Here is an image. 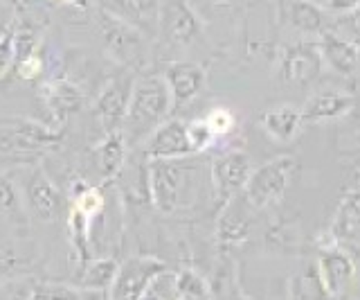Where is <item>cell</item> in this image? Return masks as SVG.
<instances>
[{
    "instance_id": "4dcf8cb0",
    "label": "cell",
    "mask_w": 360,
    "mask_h": 300,
    "mask_svg": "<svg viewBox=\"0 0 360 300\" xmlns=\"http://www.w3.org/2000/svg\"><path fill=\"white\" fill-rule=\"evenodd\" d=\"M202 120L207 122V127L212 129L214 133V138H223V136H228V133L234 131L236 127V118L230 108H225V106H214L207 111V115H202Z\"/></svg>"
},
{
    "instance_id": "74e56055",
    "label": "cell",
    "mask_w": 360,
    "mask_h": 300,
    "mask_svg": "<svg viewBox=\"0 0 360 300\" xmlns=\"http://www.w3.org/2000/svg\"><path fill=\"white\" fill-rule=\"evenodd\" d=\"M11 23H14V9L5 0H0V32L11 30Z\"/></svg>"
},
{
    "instance_id": "ab89813d",
    "label": "cell",
    "mask_w": 360,
    "mask_h": 300,
    "mask_svg": "<svg viewBox=\"0 0 360 300\" xmlns=\"http://www.w3.org/2000/svg\"><path fill=\"white\" fill-rule=\"evenodd\" d=\"M352 183H354V190H360V161L356 163V168L352 172Z\"/></svg>"
},
{
    "instance_id": "30bf717a",
    "label": "cell",
    "mask_w": 360,
    "mask_h": 300,
    "mask_svg": "<svg viewBox=\"0 0 360 300\" xmlns=\"http://www.w3.org/2000/svg\"><path fill=\"white\" fill-rule=\"evenodd\" d=\"M250 174H252V158L241 149L225 151L212 163V183L223 201L241 194Z\"/></svg>"
},
{
    "instance_id": "5b68a950",
    "label": "cell",
    "mask_w": 360,
    "mask_h": 300,
    "mask_svg": "<svg viewBox=\"0 0 360 300\" xmlns=\"http://www.w3.org/2000/svg\"><path fill=\"white\" fill-rule=\"evenodd\" d=\"M202 35V20L189 0H162L158 18V37L169 48H187Z\"/></svg>"
},
{
    "instance_id": "44dd1931",
    "label": "cell",
    "mask_w": 360,
    "mask_h": 300,
    "mask_svg": "<svg viewBox=\"0 0 360 300\" xmlns=\"http://www.w3.org/2000/svg\"><path fill=\"white\" fill-rule=\"evenodd\" d=\"M37 262V251L25 239L0 237V280L27 273Z\"/></svg>"
},
{
    "instance_id": "9a60e30c",
    "label": "cell",
    "mask_w": 360,
    "mask_h": 300,
    "mask_svg": "<svg viewBox=\"0 0 360 300\" xmlns=\"http://www.w3.org/2000/svg\"><path fill=\"white\" fill-rule=\"evenodd\" d=\"M160 3L162 0H104V12L127 20L146 37H155Z\"/></svg>"
},
{
    "instance_id": "cb8c5ba5",
    "label": "cell",
    "mask_w": 360,
    "mask_h": 300,
    "mask_svg": "<svg viewBox=\"0 0 360 300\" xmlns=\"http://www.w3.org/2000/svg\"><path fill=\"white\" fill-rule=\"evenodd\" d=\"M117 262L112 258H90L79 273V289L90 292H108L117 275Z\"/></svg>"
},
{
    "instance_id": "8fae6325",
    "label": "cell",
    "mask_w": 360,
    "mask_h": 300,
    "mask_svg": "<svg viewBox=\"0 0 360 300\" xmlns=\"http://www.w3.org/2000/svg\"><path fill=\"white\" fill-rule=\"evenodd\" d=\"M162 80L169 88V95H172V106L180 108L194 102L202 93L207 75L205 68L194 61H172L165 65Z\"/></svg>"
},
{
    "instance_id": "f546056e",
    "label": "cell",
    "mask_w": 360,
    "mask_h": 300,
    "mask_svg": "<svg viewBox=\"0 0 360 300\" xmlns=\"http://www.w3.org/2000/svg\"><path fill=\"white\" fill-rule=\"evenodd\" d=\"M187 140H189V147H191V154H200L210 149L217 138H214L212 129L207 127V122L202 118H196V120H189L187 122Z\"/></svg>"
},
{
    "instance_id": "ba28073f",
    "label": "cell",
    "mask_w": 360,
    "mask_h": 300,
    "mask_svg": "<svg viewBox=\"0 0 360 300\" xmlns=\"http://www.w3.org/2000/svg\"><path fill=\"white\" fill-rule=\"evenodd\" d=\"M59 140V129L45 127L32 120H14L0 127V151L30 154L54 147Z\"/></svg>"
},
{
    "instance_id": "7c38bea8",
    "label": "cell",
    "mask_w": 360,
    "mask_h": 300,
    "mask_svg": "<svg viewBox=\"0 0 360 300\" xmlns=\"http://www.w3.org/2000/svg\"><path fill=\"white\" fill-rule=\"evenodd\" d=\"M324 68L320 48L313 43H300L286 50L279 61V77L286 84H309L318 80Z\"/></svg>"
},
{
    "instance_id": "8992f818",
    "label": "cell",
    "mask_w": 360,
    "mask_h": 300,
    "mask_svg": "<svg viewBox=\"0 0 360 300\" xmlns=\"http://www.w3.org/2000/svg\"><path fill=\"white\" fill-rule=\"evenodd\" d=\"M167 266L153 255H135L117 266V275L108 289V300H144L151 282Z\"/></svg>"
},
{
    "instance_id": "7a4b0ae2",
    "label": "cell",
    "mask_w": 360,
    "mask_h": 300,
    "mask_svg": "<svg viewBox=\"0 0 360 300\" xmlns=\"http://www.w3.org/2000/svg\"><path fill=\"white\" fill-rule=\"evenodd\" d=\"M191 172L194 168L187 163V158L149 161V168H146L149 201L165 215H172L189 204V192L194 190Z\"/></svg>"
},
{
    "instance_id": "f1b7e54d",
    "label": "cell",
    "mask_w": 360,
    "mask_h": 300,
    "mask_svg": "<svg viewBox=\"0 0 360 300\" xmlns=\"http://www.w3.org/2000/svg\"><path fill=\"white\" fill-rule=\"evenodd\" d=\"M70 208L77 210L79 215H84L86 219L95 221V219L101 217V213L106 210V196L101 194L99 187H95V185H86V187H82V190H79V192L75 194Z\"/></svg>"
},
{
    "instance_id": "6da1fadb",
    "label": "cell",
    "mask_w": 360,
    "mask_h": 300,
    "mask_svg": "<svg viewBox=\"0 0 360 300\" xmlns=\"http://www.w3.org/2000/svg\"><path fill=\"white\" fill-rule=\"evenodd\" d=\"M172 95L162 75H142L131 84L127 115L122 125V138L127 144L144 142L146 136L162 125L172 113Z\"/></svg>"
},
{
    "instance_id": "ffe728a7",
    "label": "cell",
    "mask_w": 360,
    "mask_h": 300,
    "mask_svg": "<svg viewBox=\"0 0 360 300\" xmlns=\"http://www.w3.org/2000/svg\"><path fill=\"white\" fill-rule=\"evenodd\" d=\"M354 108V97L342 91H324L313 95L307 104L302 106L304 122H331L347 115Z\"/></svg>"
},
{
    "instance_id": "52a82bcc",
    "label": "cell",
    "mask_w": 360,
    "mask_h": 300,
    "mask_svg": "<svg viewBox=\"0 0 360 300\" xmlns=\"http://www.w3.org/2000/svg\"><path fill=\"white\" fill-rule=\"evenodd\" d=\"M20 199L25 206V213L37 217L41 221H52L59 217L63 196L59 187L52 183V179L41 168H32L30 172L22 174L20 179Z\"/></svg>"
},
{
    "instance_id": "1f68e13d",
    "label": "cell",
    "mask_w": 360,
    "mask_h": 300,
    "mask_svg": "<svg viewBox=\"0 0 360 300\" xmlns=\"http://www.w3.org/2000/svg\"><path fill=\"white\" fill-rule=\"evenodd\" d=\"M39 32L32 27H18L14 30V57L16 61L32 57V54H39Z\"/></svg>"
},
{
    "instance_id": "d6986e66",
    "label": "cell",
    "mask_w": 360,
    "mask_h": 300,
    "mask_svg": "<svg viewBox=\"0 0 360 300\" xmlns=\"http://www.w3.org/2000/svg\"><path fill=\"white\" fill-rule=\"evenodd\" d=\"M318 48H320L324 63H329L335 73H342V75L354 73L360 61L358 48L352 41H347L345 37L338 35V32H333L331 27H326L320 35Z\"/></svg>"
},
{
    "instance_id": "7bdbcfd3",
    "label": "cell",
    "mask_w": 360,
    "mask_h": 300,
    "mask_svg": "<svg viewBox=\"0 0 360 300\" xmlns=\"http://www.w3.org/2000/svg\"><path fill=\"white\" fill-rule=\"evenodd\" d=\"M0 35H3V32H0Z\"/></svg>"
},
{
    "instance_id": "9c48e42d",
    "label": "cell",
    "mask_w": 360,
    "mask_h": 300,
    "mask_svg": "<svg viewBox=\"0 0 360 300\" xmlns=\"http://www.w3.org/2000/svg\"><path fill=\"white\" fill-rule=\"evenodd\" d=\"M142 154L146 161H167V158H189L194 156L187 140L185 120H165L160 127L153 129L144 140Z\"/></svg>"
},
{
    "instance_id": "e575fe53",
    "label": "cell",
    "mask_w": 360,
    "mask_h": 300,
    "mask_svg": "<svg viewBox=\"0 0 360 300\" xmlns=\"http://www.w3.org/2000/svg\"><path fill=\"white\" fill-rule=\"evenodd\" d=\"M27 300H79L77 292L68 287H56V285H43L37 287L34 292L27 296Z\"/></svg>"
},
{
    "instance_id": "5bb4252c",
    "label": "cell",
    "mask_w": 360,
    "mask_h": 300,
    "mask_svg": "<svg viewBox=\"0 0 360 300\" xmlns=\"http://www.w3.org/2000/svg\"><path fill=\"white\" fill-rule=\"evenodd\" d=\"M315 264H318L322 282L326 287V292L331 294V298H340L349 289V285H352L354 275H356L354 260L349 258V253L342 251L340 246L326 249Z\"/></svg>"
},
{
    "instance_id": "b9f144b4",
    "label": "cell",
    "mask_w": 360,
    "mask_h": 300,
    "mask_svg": "<svg viewBox=\"0 0 360 300\" xmlns=\"http://www.w3.org/2000/svg\"><path fill=\"white\" fill-rule=\"evenodd\" d=\"M167 300H183V298H178V296H174V298H167Z\"/></svg>"
},
{
    "instance_id": "4316f807",
    "label": "cell",
    "mask_w": 360,
    "mask_h": 300,
    "mask_svg": "<svg viewBox=\"0 0 360 300\" xmlns=\"http://www.w3.org/2000/svg\"><path fill=\"white\" fill-rule=\"evenodd\" d=\"M0 219L16 226L25 224V206H22L18 187L3 174H0Z\"/></svg>"
},
{
    "instance_id": "e0dca14e",
    "label": "cell",
    "mask_w": 360,
    "mask_h": 300,
    "mask_svg": "<svg viewBox=\"0 0 360 300\" xmlns=\"http://www.w3.org/2000/svg\"><path fill=\"white\" fill-rule=\"evenodd\" d=\"M41 97L45 102V108L52 113L54 125H59V127L84 106V93L79 91L75 84L65 80H52L48 84H43Z\"/></svg>"
},
{
    "instance_id": "f35d334b",
    "label": "cell",
    "mask_w": 360,
    "mask_h": 300,
    "mask_svg": "<svg viewBox=\"0 0 360 300\" xmlns=\"http://www.w3.org/2000/svg\"><path fill=\"white\" fill-rule=\"evenodd\" d=\"M50 3H56V5H70V7H77V9H88L93 5V0H50Z\"/></svg>"
},
{
    "instance_id": "836d02e7",
    "label": "cell",
    "mask_w": 360,
    "mask_h": 300,
    "mask_svg": "<svg viewBox=\"0 0 360 300\" xmlns=\"http://www.w3.org/2000/svg\"><path fill=\"white\" fill-rule=\"evenodd\" d=\"M14 70L22 82H37L39 77L45 73V61H43L41 54H32V57L16 61Z\"/></svg>"
},
{
    "instance_id": "d6a6232c",
    "label": "cell",
    "mask_w": 360,
    "mask_h": 300,
    "mask_svg": "<svg viewBox=\"0 0 360 300\" xmlns=\"http://www.w3.org/2000/svg\"><path fill=\"white\" fill-rule=\"evenodd\" d=\"M331 30L338 32L340 37H345L347 41H352L354 46L358 48V52H360V9H356V12H349V14H342L340 20H338Z\"/></svg>"
},
{
    "instance_id": "8d00e7d4",
    "label": "cell",
    "mask_w": 360,
    "mask_h": 300,
    "mask_svg": "<svg viewBox=\"0 0 360 300\" xmlns=\"http://www.w3.org/2000/svg\"><path fill=\"white\" fill-rule=\"evenodd\" d=\"M324 9H329L331 14H349V12H356V9H360V0H326Z\"/></svg>"
},
{
    "instance_id": "2e32d148",
    "label": "cell",
    "mask_w": 360,
    "mask_h": 300,
    "mask_svg": "<svg viewBox=\"0 0 360 300\" xmlns=\"http://www.w3.org/2000/svg\"><path fill=\"white\" fill-rule=\"evenodd\" d=\"M252 213L255 210L243 201L241 194H236L225 201V208L219 217V228H217L219 242L223 246H234V244L243 242L248 235H250Z\"/></svg>"
},
{
    "instance_id": "4fadbf2b",
    "label": "cell",
    "mask_w": 360,
    "mask_h": 300,
    "mask_svg": "<svg viewBox=\"0 0 360 300\" xmlns=\"http://www.w3.org/2000/svg\"><path fill=\"white\" fill-rule=\"evenodd\" d=\"M131 95V84L129 82H110L95 102V120L99 129L108 133H120L124 125V115H127V104Z\"/></svg>"
},
{
    "instance_id": "ee69618b",
    "label": "cell",
    "mask_w": 360,
    "mask_h": 300,
    "mask_svg": "<svg viewBox=\"0 0 360 300\" xmlns=\"http://www.w3.org/2000/svg\"><path fill=\"white\" fill-rule=\"evenodd\" d=\"M335 300H338V298H335Z\"/></svg>"
},
{
    "instance_id": "ac0fdd59",
    "label": "cell",
    "mask_w": 360,
    "mask_h": 300,
    "mask_svg": "<svg viewBox=\"0 0 360 300\" xmlns=\"http://www.w3.org/2000/svg\"><path fill=\"white\" fill-rule=\"evenodd\" d=\"M304 125V113L302 108L295 104H277L270 106L266 113L262 115V127L266 131L268 138H273L275 142H290L295 140Z\"/></svg>"
},
{
    "instance_id": "3957f363",
    "label": "cell",
    "mask_w": 360,
    "mask_h": 300,
    "mask_svg": "<svg viewBox=\"0 0 360 300\" xmlns=\"http://www.w3.org/2000/svg\"><path fill=\"white\" fill-rule=\"evenodd\" d=\"M99 39L112 61L127 68H144L149 61V43L144 32L108 12L99 14Z\"/></svg>"
},
{
    "instance_id": "603a6c76",
    "label": "cell",
    "mask_w": 360,
    "mask_h": 300,
    "mask_svg": "<svg viewBox=\"0 0 360 300\" xmlns=\"http://www.w3.org/2000/svg\"><path fill=\"white\" fill-rule=\"evenodd\" d=\"M286 18L297 32L309 37H320L326 30L324 7L313 5L309 0H286Z\"/></svg>"
},
{
    "instance_id": "83f0119b",
    "label": "cell",
    "mask_w": 360,
    "mask_h": 300,
    "mask_svg": "<svg viewBox=\"0 0 360 300\" xmlns=\"http://www.w3.org/2000/svg\"><path fill=\"white\" fill-rule=\"evenodd\" d=\"M176 296L183 300H210V287L200 273L185 269L174 275Z\"/></svg>"
},
{
    "instance_id": "60d3db41",
    "label": "cell",
    "mask_w": 360,
    "mask_h": 300,
    "mask_svg": "<svg viewBox=\"0 0 360 300\" xmlns=\"http://www.w3.org/2000/svg\"><path fill=\"white\" fill-rule=\"evenodd\" d=\"M309 3H313V5H320V7H324V5H326V0H309Z\"/></svg>"
},
{
    "instance_id": "277c9868",
    "label": "cell",
    "mask_w": 360,
    "mask_h": 300,
    "mask_svg": "<svg viewBox=\"0 0 360 300\" xmlns=\"http://www.w3.org/2000/svg\"><path fill=\"white\" fill-rule=\"evenodd\" d=\"M297 170V163L292 156H277L273 161L264 163L262 168L252 170L250 179L241 190L243 201L250 206L255 213L268 206L277 204L286 194L288 185Z\"/></svg>"
},
{
    "instance_id": "d4e9b609",
    "label": "cell",
    "mask_w": 360,
    "mask_h": 300,
    "mask_svg": "<svg viewBox=\"0 0 360 300\" xmlns=\"http://www.w3.org/2000/svg\"><path fill=\"white\" fill-rule=\"evenodd\" d=\"M288 300H335L326 292L322 282V275L318 271V264H311L307 271H302L297 277L290 280Z\"/></svg>"
},
{
    "instance_id": "484cf974",
    "label": "cell",
    "mask_w": 360,
    "mask_h": 300,
    "mask_svg": "<svg viewBox=\"0 0 360 300\" xmlns=\"http://www.w3.org/2000/svg\"><path fill=\"white\" fill-rule=\"evenodd\" d=\"M360 228V190H354L338 208L331 224V237L333 239H345L352 237Z\"/></svg>"
},
{
    "instance_id": "d590c367",
    "label": "cell",
    "mask_w": 360,
    "mask_h": 300,
    "mask_svg": "<svg viewBox=\"0 0 360 300\" xmlns=\"http://www.w3.org/2000/svg\"><path fill=\"white\" fill-rule=\"evenodd\" d=\"M14 30H7L0 35V80L14 68Z\"/></svg>"
},
{
    "instance_id": "7402d4cb",
    "label": "cell",
    "mask_w": 360,
    "mask_h": 300,
    "mask_svg": "<svg viewBox=\"0 0 360 300\" xmlns=\"http://www.w3.org/2000/svg\"><path fill=\"white\" fill-rule=\"evenodd\" d=\"M95 168L101 179H115L120 176L122 168L127 165V140L122 138V133H108L104 136L95 151H93Z\"/></svg>"
}]
</instances>
